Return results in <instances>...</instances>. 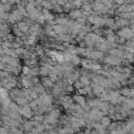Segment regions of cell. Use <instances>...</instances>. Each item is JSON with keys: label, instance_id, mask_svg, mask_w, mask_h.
<instances>
[{"label": "cell", "instance_id": "7402d4cb", "mask_svg": "<svg viewBox=\"0 0 134 134\" xmlns=\"http://www.w3.org/2000/svg\"><path fill=\"white\" fill-rule=\"evenodd\" d=\"M117 38H118V36H116L115 34H111V35L106 36V41H108L110 43H116Z\"/></svg>", "mask_w": 134, "mask_h": 134}, {"label": "cell", "instance_id": "e575fe53", "mask_svg": "<svg viewBox=\"0 0 134 134\" xmlns=\"http://www.w3.org/2000/svg\"><path fill=\"white\" fill-rule=\"evenodd\" d=\"M53 5H55V4H58V0H49Z\"/></svg>", "mask_w": 134, "mask_h": 134}, {"label": "cell", "instance_id": "30bf717a", "mask_svg": "<svg viewBox=\"0 0 134 134\" xmlns=\"http://www.w3.org/2000/svg\"><path fill=\"white\" fill-rule=\"evenodd\" d=\"M100 103H102L100 98H89V99H87V104L91 109L92 108H98Z\"/></svg>", "mask_w": 134, "mask_h": 134}, {"label": "cell", "instance_id": "d4e9b609", "mask_svg": "<svg viewBox=\"0 0 134 134\" xmlns=\"http://www.w3.org/2000/svg\"><path fill=\"white\" fill-rule=\"evenodd\" d=\"M31 119L37 120V121H40V122H43V121H44V119H45V116H44L43 114H35V115L32 116V118H31Z\"/></svg>", "mask_w": 134, "mask_h": 134}, {"label": "cell", "instance_id": "d590c367", "mask_svg": "<svg viewBox=\"0 0 134 134\" xmlns=\"http://www.w3.org/2000/svg\"><path fill=\"white\" fill-rule=\"evenodd\" d=\"M130 28H131V30H132V31L134 32V24H132V25L130 26Z\"/></svg>", "mask_w": 134, "mask_h": 134}, {"label": "cell", "instance_id": "f546056e", "mask_svg": "<svg viewBox=\"0 0 134 134\" xmlns=\"http://www.w3.org/2000/svg\"><path fill=\"white\" fill-rule=\"evenodd\" d=\"M77 92H79V94H81V95H88V94H89V92H88V90L86 89V87H85V88H82V89H79Z\"/></svg>", "mask_w": 134, "mask_h": 134}, {"label": "cell", "instance_id": "e0dca14e", "mask_svg": "<svg viewBox=\"0 0 134 134\" xmlns=\"http://www.w3.org/2000/svg\"><path fill=\"white\" fill-rule=\"evenodd\" d=\"M82 84H83V86L84 87H87V86H90L91 85V82H90V79L88 77V76H85V75H81V77H80V80H79Z\"/></svg>", "mask_w": 134, "mask_h": 134}, {"label": "cell", "instance_id": "ffe728a7", "mask_svg": "<svg viewBox=\"0 0 134 134\" xmlns=\"http://www.w3.org/2000/svg\"><path fill=\"white\" fill-rule=\"evenodd\" d=\"M0 8H1V12H5V13H8L12 8H13V4H10V3H1V6H0Z\"/></svg>", "mask_w": 134, "mask_h": 134}, {"label": "cell", "instance_id": "5b68a950", "mask_svg": "<svg viewBox=\"0 0 134 134\" xmlns=\"http://www.w3.org/2000/svg\"><path fill=\"white\" fill-rule=\"evenodd\" d=\"M69 17H70L71 20H77L80 18H84L83 17V10L82 9H79V8L71 9L69 12Z\"/></svg>", "mask_w": 134, "mask_h": 134}, {"label": "cell", "instance_id": "2e32d148", "mask_svg": "<svg viewBox=\"0 0 134 134\" xmlns=\"http://www.w3.org/2000/svg\"><path fill=\"white\" fill-rule=\"evenodd\" d=\"M110 107H111V105L108 102H102L100 105H99V107H98V109L100 111H103V112H109Z\"/></svg>", "mask_w": 134, "mask_h": 134}, {"label": "cell", "instance_id": "8d00e7d4", "mask_svg": "<svg viewBox=\"0 0 134 134\" xmlns=\"http://www.w3.org/2000/svg\"><path fill=\"white\" fill-rule=\"evenodd\" d=\"M21 1H23V2H25V3H28L30 0H21Z\"/></svg>", "mask_w": 134, "mask_h": 134}, {"label": "cell", "instance_id": "f1b7e54d", "mask_svg": "<svg viewBox=\"0 0 134 134\" xmlns=\"http://www.w3.org/2000/svg\"><path fill=\"white\" fill-rule=\"evenodd\" d=\"M73 87H74L75 89H77V90H79V89H82V88H85V87L83 86V84H82L80 81H76V82L73 84Z\"/></svg>", "mask_w": 134, "mask_h": 134}, {"label": "cell", "instance_id": "74e56055", "mask_svg": "<svg viewBox=\"0 0 134 134\" xmlns=\"http://www.w3.org/2000/svg\"><path fill=\"white\" fill-rule=\"evenodd\" d=\"M36 1H37V2H42L43 0H36Z\"/></svg>", "mask_w": 134, "mask_h": 134}, {"label": "cell", "instance_id": "d6986e66", "mask_svg": "<svg viewBox=\"0 0 134 134\" xmlns=\"http://www.w3.org/2000/svg\"><path fill=\"white\" fill-rule=\"evenodd\" d=\"M41 5H42V7L43 8H47V9H53V4L49 1V0H43L42 2H41Z\"/></svg>", "mask_w": 134, "mask_h": 134}, {"label": "cell", "instance_id": "9c48e42d", "mask_svg": "<svg viewBox=\"0 0 134 134\" xmlns=\"http://www.w3.org/2000/svg\"><path fill=\"white\" fill-rule=\"evenodd\" d=\"M72 98H73V102H75V104H77V105L84 106V105L87 104V99L85 98L84 95H81V94H74V95L72 96Z\"/></svg>", "mask_w": 134, "mask_h": 134}, {"label": "cell", "instance_id": "52a82bcc", "mask_svg": "<svg viewBox=\"0 0 134 134\" xmlns=\"http://www.w3.org/2000/svg\"><path fill=\"white\" fill-rule=\"evenodd\" d=\"M41 83H42V85L46 88V89H52L53 88V81L49 77V76H43L42 77V80H41Z\"/></svg>", "mask_w": 134, "mask_h": 134}, {"label": "cell", "instance_id": "4fadbf2b", "mask_svg": "<svg viewBox=\"0 0 134 134\" xmlns=\"http://www.w3.org/2000/svg\"><path fill=\"white\" fill-rule=\"evenodd\" d=\"M70 63L73 65V66H77L80 64H82V59L77 55V54H72L71 59H70Z\"/></svg>", "mask_w": 134, "mask_h": 134}, {"label": "cell", "instance_id": "3957f363", "mask_svg": "<svg viewBox=\"0 0 134 134\" xmlns=\"http://www.w3.org/2000/svg\"><path fill=\"white\" fill-rule=\"evenodd\" d=\"M104 58H105V52H103V51L96 49V50H90L89 57H88L87 59L96 61V60H104Z\"/></svg>", "mask_w": 134, "mask_h": 134}, {"label": "cell", "instance_id": "ba28073f", "mask_svg": "<svg viewBox=\"0 0 134 134\" xmlns=\"http://www.w3.org/2000/svg\"><path fill=\"white\" fill-rule=\"evenodd\" d=\"M17 26H18V28H19L22 32H24V34H27V32L29 31V28H30V25H29L27 22H25L24 20L18 22V23H17Z\"/></svg>", "mask_w": 134, "mask_h": 134}, {"label": "cell", "instance_id": "6da1fadb", "mask_svg": "<svg viewBox=\"0 0 134 134\" xmlns=\"http://www.w3.org/2000/svg\"><path fill=\"white\" fill-rule=\"evenodd\" d=\"M117 36L121 37L126 40H131L134 38V32L131 30L130 27H122L121 29L117 30Z\"/></svg>", "mask_w": 134, "mask_h": 134}, {"label": "cell", "instance_id": "44dd1931", "mask_svg": "<svg viewBox=\"0 0 134 134\" xmlns=\"http://www.w3.org/2000/svg\"><path fill=\"white\" fill-rule=\"evenodd\" d=\"M82 9L83 10H86V12H92L93 10V7H92V4L90 3V1L84 2L83 6H82Z\"/></svg>", "mask_w": 134, "mask_h": 134}, {"label": "cell", "instance_id": "1f68e13d", "mask_svg": "<svg viewBox=\"0 0 134 134\" xmlns=\"http://www.w3.org/2000/svg\"><path fill=\"white\" fill-rule=\"evenodd\" d=\"M28 134H41V133H40V131L37 128H34L30 132H28Z\"/></svg>", "mask_w": 134, "mask_h": 134}, {"label": "cell", "instance_id": "7a4b0ae2", "mask_svg": "<svg viewBox=\"0 0 134 134\" xmlns=\"http://www.w3.org/2000/svg\"><path fill=\"white\" fill-rule=\"evenodd\" d=\"M20 114H21L23 117L29 119V118H32V116L35 115V112H34L32 108H31L29 105H26V106H22V107H21V109H20Z\"/></svg>", "mask_w": 134, "mask_h": 134}, {"label": "cell", "instance_id": "cb8c5ba5", "mask_svg": "<svg viewBox=\"0 0 134 134\" xmlns=\"http://www.w3.org/2000/svg\"><path fill=\"white\" fill-rule=\"evenodd\" d=\"M8 65L13 66V67H16V66H19L20 65V61L18 58H10L9 62H8Z\"/></svg>", "mask_w": 134, "mask_h": 134}, {"label": "cell", "instance_id": "4316f807", "mask_svg": "<svg viewBox=\"0 0 134 134\" xmlns=\"http://www.w3.org/2000/svg\"><path fill=\"white\" fill-rule=\"evenodd\" d=\"M120 91V94L122 95V96H129L130 97V88H122V89H120L119 90Z\"/></svg>", "mask_w": 134, "mask_h": 134}, {"label": "cell", "instance_id": "83f0119b", "mask_svg": "<svg viewBox=\"0 0 134 134\" xmlns=\"http://www.w3.org/2000/svg\"><path fill=\"white\" fill-rule=\"evenodd\" d=\"M53 10L57 12V13H63L64 12V7L62 5H60V4H55L53 6Z\"/></svg>", "mask_w": 134, "mask_h": 134}, {"label": "cell", "instance_id": "4dcf8cb0", "mask_svg": "<svg viewBox=\"0 0 134 134\" xmlns=\"http://www.w3.org/2000/svg\"><path fill=\"white\" fill-rule=\"evenodd\" d=\"M29 70H30V67H29V66H24V67L22 68V73H23V75H27V74L29 73Z\"/></svg>", "mask_w": 134, "mask_h": 134}, {"label": "cell", "instance_id": "ab89813d", "mask_svg": "<svg viewBox=\"0 0 134 134\" xmlns=\"http://www.w3.org/2000/svg\"><path fill=\"white\" fill-rule=\"evenodd\" d=\"M77 134H84V133H77Z\"/></svg>", "mask_w": 134, "mask_h": 134}, {"label": "cell", "instance_id": "5bb4252c", "mask_svg": "<svg viewBox=\"0 0 134 134\" xmlns=\"http://www.w3.org/2000/svg\"><path fill=\"white\" fill-rule=\"evenodd\" d=\"M15 102H16L20 107H22V106H26V105L29 104V100H28L26 97H24V96H20V97H18Z\"/></svg>", "mask_w": 134, "mask_h": 134}, {"label": "cell", "instance_id": "f35d334b", "mask_svg": "<svg viewBox=\"0 0 134 134\" xmlns=\"http://www.w3.org/2000/svg\"><path fill=\"white\" fill-rule=\"evenodd\" d=\"M82 1H83V2H86V1H87V0H82Z\"/></svg>", "mask_w": 134, "mask_h": 134}, {"label": "cell", "instance_id": "8992f818", "mask_svg": "<svg viewBox=\"0 0 134 134\" xmlns=\"http://www.w3.org/2000/svg\"><path fill=\"white\" fill-rule=\"evenodd\" d=\"M8 95L10 97L12 100H16L18 97L22 96V89H18V88H14L12 90L8 91Z\"/></svg>", "mask_w": 134, "mask_h": 134}, {"label": "cell", "instance_id": "d6a6232c", "mask_svg": "<svg viewBox=\"0 0 134 134\" xmlns=\"http://www.w3.org/2000/svg\"><path fill=\"white\" fill-rule=\"evenodd\" d=\"M117 5H121V4H125L126 3V0H113Z\"/></svg>", "mask_w": 134, "mask_h": 134}, {"label": "cell", "instance_id": "603a6c76", "mask_svg": "<svg viewBox=\"0 0 134 134\" xmlns=\"http://www.w3.org/2000/svg\"><path fill=\"white\" fill-rule=\"evenodd\" d=\"M22 66L21 65H19V66H16V67H13V69H12V74H14V75H18V74H20L21 72H22Z\"/></svg>", "mask_w": 134, "mask_h": 134}, {"label": "cell", "instance_id": "9a60e30c", "mask_svg": "<svg viewBox=\"0 0 134 134\" xmlns=\"http://www.w3.org/2000/svg\"><path fill=\"white\" fill-rule=\"evenodd\" d=\"M100 124H102L105 128L110 127V125L112 124V121H111V117H110L109 115H108V116H103L102 119H100Z\"/></svg>", "mask_w": 134, "mask_h": 134}, {"label": "cell", "instance_id": "277c9868", "mask_svg": "<svg viewBox=\"0 0 134 134\" xmlns=\"http://www.w3.org/2000/svg\"><path fill=\"white\" fill-rule=\"evenodd\" d=\"M91 86H92V93L98 97L102 96V94L105 92V87L104 86H100V85H94L93 83H91Z\"/></svg>", "mask_w": 134, "mask_h": 134}, {"label": "cell", "instance_id": "7c38bea8", "mask_svg": "<svg viewBox=\"0 0 134 134\" xmlns=\"http://www.w3.org/2000/svg\"><path fill=\"white\" fill-rule=\"evenodd\" d=\"M53 31L55 32V35L61 36L65 34V26L64 25H60V24H54L53 26Z\"/></svg>", "mask_w": 134, "mask_h": 134}, {"label": "cell", "instance_id": "8fae6325", "mask_svg": "<svg viewBox=\"0 0 134 134\" xmlns=\"http://www.w3.org/2000/svg\"><path fill=\"white\" fill-rule=\"evenodd\" d=\"M93 24L97 27V28H100L102 26L106 25V21H105V18L100 17V16H97V17H94V22Z\"/></svg>", "mask_w": 134, "mask_h": 134}, {"label": "cell", "instance_id": "ac0fdd59", "mask_svg": "<svg viewBox=\"0 0 134 134\" xmlns=\"http://www.w3.org/2000/svg\"><path fill=\"white\" fill-rule=\"evenodd\" d=\"M34 87H35L36 91L38 92L39 96H40V95H42V94H45V93H46V88H45V87H44L42 84H39V85L34 86Z\"/></svg>", "mask_w": 134, "mask_h": 134}, {"label": "cell", "instance_id": "484cf974", "mask_svg": "<svg viewBox=\"0 0 134 134\" xmlns=\"http://www.w3.org/2000/svg\"><path fill=\"white\" fill-rule=\"evenodd\" d=\"M119 22H120V25L121 27H127V25H130V21L129 19H125V18H119Z\"/></svg>", "mask_w": 134, "mask_h": 134}, {"label": "cell", "instance_id": "836d02e7", "mask_svg": "<svg viewBox=\"0 0 134 134\" xmlns=\"http://www.w3.org/2000/svg\"><path fill=\"white\" fill-rule=\"evenodd\" d=\"M130 97L134 98V88H131L130 89Z\"/></svg>", "mask_w": 134, "mask_h": 134}]
</instances>
